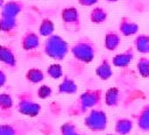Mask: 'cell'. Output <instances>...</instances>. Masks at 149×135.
<instances>
[{"label":"cell","mask_w":149,"mask_h":135,"mask_svg":"<svg viewBox=\"0 0 149 135\" xmlns=\"http://www.w3.org/2000/svg\"><path fill=\"white\" fill-rule=\"evenodd\" d=\"M102 92L98 88H87L84 91L78 99L69 107L68 113L71 116H78L87 113L90 109L98 106L101 101Z\"/></svg>","instance_id":"1"},{"label":"cell","mask_w":149,"mask_h":135,"mask_svg":"<svg viewBox=\"0 0 149 135\" xmlns=\"http://www.w3.org/2000/svg\"><path fill=\"white\" fill-rule=\"evenodd\" d=\"M70 48L68 42L59 35L52 34L50 36L47 37V40L44 41V47H43V51L44 54L55 61H63L65 58V56L68 55Z\"/></svg>","instance_id":"2"},{"label":"cell","mask_w":149,"mask_h":135,"mask_svg":"<svg viewBox=\"0 0 149 135\" xmlns=\"http://www.w3.org/2000/svg\"><path fill=\"white\" fill-rule=\"evenodd\" d=\"M70 51L78 62L87 64L94 59L98 49L95 43L91 38L81 37L70 48Z\"/></svg>","instance_id":"3"},{"label":"cell","mask_w":149,"mask_h":135,"mask_svg":"<svg viewBox=\"0 0 149 135\" xmlns=\"http://www.w3.org/2000/svg\"><path fill=\"white\" fill-rule=\"evenodd\" d=\"M41 105L35 101L34 95L31 92L24 91L17 94V101H16V111L26 116L35 118L41 112Z\"/></svg>","instance_id":"4"},{"label":"cell","mask_w":149,"mask_h":135,"mask_svg":"<svg viewBox=\"0 0 149 135\" xmlns=\"http://www.w3.org/2000/svg\"><path fill=\"white\" fill-rule=\"evenodd\" d=\"M85 126L93 133H101L107 127V115L101 108H92L84 119Z\"/></svg>","instance_id":"5"},{"label":"cell","mask_w":149,"mask_h":135,"mask_svg":"<svg viewBox=\"0 0 149 135\" xmlns=\"http://www.w3.org/2000/svg\"><path fill=\"white\" fill-rule=\"evenodd\" d=\"M61 17L64 26L68 29H72L74 31H79L80 29V17L79 12L76 7H66L61 12Z\"/></svg>","instance_id":"6"},{"label":"cell","mask_w":149,"mask_h":135,"mask_svg":"<svg viewBox=\"0 0 149 135\" xmlns=\"http://www.w3.org/2000/svg\"><path fill=\"white\" fill-rule=\"evenodd\" d=\"M31 129L28 122H9L0 125V135H26Z\"/></svg>","instance_id":"7"},{"label":"cell","mask_w":149,"mask_h":135,"mask_svg":"<svg viewBox=\"0 0 149 135\" xmlns=\"http://www.w3.org/2000/svg\"><path fill=\"white\" fill-rule=\"evenodd\" d=\"M23 2L19 1V0H10L6 3L2 5L1 7V16H6V17H14L16 19V16L23 10Z\"/></svg>","instance_id":"8"},{"label":"cell","mask_w":149,"mask_h":135,"mask_svg":"<svg viewBox=\"0 0 149 135\" xmlns=\"http://www.w3.org/2000/svg\"><path fill=\"white\" fill-rule=\"evenodd\" d=\"M139 31V24L128 16H122L119 22V34L122 36H132Z\"/></svg>","instance_id":"9"},{"label":"cell","mask_w":149,"mask_h":135,"mask_svg":"<svg viewBox=\"0 0 149 135\" xmlns=\"http://www.w3.org/2000/svg\"><path fill=\"white\" fill-rule=\"evenodd\" d=\"M134 56H135L134 49L132 47H129L123 52H120V54L115 55L112 58V64L116 68H127L130 64V62L133 61Z\"/></svg>","instance_id":"10"},{"label":"cell","mask_w":149,"mask_h":135,"mask_svg":"<svg viewBox=\"0 0 149 135\" xmlns=\"http://www.w3.org/2000/svg\"><path fill=\"white\" fill-rule=\"evenodd\" d=\"M40 45V37L33 30H27L21 37V47L26 51L34 50Z\"/></svg>","instance_id":"11"},{"label":"cell","mask_w":149,"mask_h":135,"mask_svg":"<svg viewBox=\"0 0 149 135\" xmlns=\"http://www.w3.org/2000/svg\"><path fill=\"white\" fill-rule=\"evenodd\" d=\"M133 118L140 130L149 132V105H144Z\"/></svg>","instance_id":"12"},{"label":"cell","mask_w":149,"mask_h":135,"mask_svg":"<svg viewBox=\"0 0 149 135\" xmlns=\"http://www.w3.org/2000/svg\"><path fill=\"white\" fill-rule=\"evenodd\" d=\"M58 93L59 94H74L78 91L77 83L70 77V76H64L61 84L58 85Z\"/></svg>","instance_id":"13"},{"label":"cell","mask_w":149,"mask_h":135,"mask_svg":"<svg viewBox=\"0 0 149 135\" xmlns=\"http://www.w3.org/2000/svg\"><path fill=\"white\" fill-rule=\"evenodd\" d=\"M14 106L13 98L9 93H0V115L7 118L12 115V109Z\"/></svg>","instance_id":"14"},{"label":"cell","mask_w":149,"mask_h":135,"mask_svg":"<svg viewBox=\"0 0 149 135\" xmlns=\"http://www.w3.org/2000/svg\"><path fill=\"white\" fill-rule=\"evenodd\" d=\"M0 62L9 68L16 66V57L14 51L6 45H0Z\"/></svg>","instance_id":"15"},{"label":"cell","mask_w":149,"mask_h":135,"mask_svg":"<svg viewBox=\"0 0 149 135\" xmlns=\"http://www.w3.org/2000/svg\"><path fill=\"white\" fill-rule=\"evenodd\" d=\"M95 74L101 79V80H108L113 76V70H112V64L107 58H104L100 64L95 68Z\"/></svg>","instance_id":"16"},{"label":"cell","mask_w":149,"mask_h":135,"mask_svg":"<svg viewBox=\"0 0 149 135\" xmlns=\"http://www.w3.org/2000/svg\"><path fill=\"white\" fill-rule=\"evenodd\" d=\"M133 121L128 118H120L115 121L114 132L116 135H128L133 129Z\"/></svg>","instance_id":"17"},{"label":"cell","mask_w":149,"mask_h":135,"mask_svg":"<svg viewBox=\"0 0 149 135\" xmlns=\"http://www.w3.org/2000/svg\"><path fill=\"white\" fill-rule=\"evenodd\" d=\"M120 42H121V36L118 31L109 30L106 33L104 44L108 51H114L115 49H118V47L120 45Z\"/></svg>","instance_id":"18"},{"label":"cell","mask_w":149,"mask_h":135,"mask_svg":"<svg viewBox=\"0 0 149 135\" xmlns=\"http://www.w3.org/2000/svg\"><path fill=\"white\" fill-rule=\"evenodd\" d=\"M121 93L118 87H111L105 92V104L108 107H116L120 104Z\"/></svg>","instance_id":"19"},{"label":"cell","mask_w":149,"mask_h":135,"mask_svg":"<svg viewBox=\"0 0 149 135\" xmlns=\"http://www.w3.org/2000/svg\"><path fill=\"white\" fill-rule=\"evenodd\" d=\"M107 10L101 7V6H97L94 7L91 13H90V21L92 23H95V24H100V23H104L106 20H107Z\"/></svg>","instance_id":"20"},{"label":"cell","mask_w":149,"mask_h":135,"mask_svg":"<svg viewBox=\"0 0 149 135\" xmlns=\"http://www.w3.org/2000/svg\"><path fill=\"white\" fill-rule=\"evenodd\" d=\"M134 47L141 54H149V35H137L134 40Z\"/></svg>","instance_id":"21"},{"label":"cell","mask_w":149,"mask_h":135,"mask_svg":"<svg viewBox=\"0 0 149 135\" xmlns=\"http://www.w3.org/2000/svg\"><path fill=\"white\" fill-rule=\"evenodd\" d=\"M24 77H26L27 81H29L31 84H38V83H42L44 80V72L41 69L31 68L26 72Z\"/></svg>","instance_id":"22"},{"label":"cell","mask_w":149,"mask_h":135,"mask_svg":"<svg viewBox=\"0 0 149 135\" xmlns=\"http://www.w3.org/2000/svg\"><path fill=\"white\" fill-rule=\"evenodd\" d=\"M54 30H55V24L54 22L48 19V17H44L41 23H40V27H38V34L41 36H44V37H48L50 35L54 34Z\"/></svg>","instance_id":"23"},{"label":"cell","mask_w":149,"mask_h":135,"mask_svg":"<svg viewBox=\"0 0 149 135\" xmlns=\"http://www.w3.org/2000/svg\"><path fill=\"white\" fill-rule=\"evenodd\" d=\"M17 27V21L14 17L0 16V31L1 33H10Z\"/></svg>","instance_id":"24"},{"label":"cell","mask_w":149,"mask_h":135,"mask_svg":"<svg viewBox=\"0 0 149 135\" xmlns=\"http://www.w3.org/2000/svg\"><path fill=\"white\" fill-rule=\"evenodd\" d=\"M136 69L142 78H149V58L144 56L140 57L136 63Z\"/></svg>","instance_id":"25"},{"label":"cell","mask_w":149,"mask_h":135,"mask_svg":"<svg viewBox=\"0 0 149 135\" xmlns=\"http://www.w3.org/2000/svg\"><path fill=\"white\" fill-rule=\"evenodd\" d=\"M59 130H61V135H80V130L78 126L72 121L64 122L61 126Z\"/></svg>","instance_id":"26"},{"label":"cell","mask_w":149,"mask_h":135,"mask_svg":"<svg viewBox=\"0 0 149 135\" xmlns=\"http://www.w3.org/2000/svg\"><path fill=\"white\" fill-rule=\"evenodd\" d=\"M47 74L52 78V79H59L63 77V69H62V65L58 64V63H54V64H50L48 68H47Z\"/></svg>","instance_id":"27"},{"label":"cell","mask_w":149,"mask_h":135,"mask_svg":"<svg viewBox=\"0 0 149 135\" xmlns=\"http://www.w3.org/2000/svg\"><path fill=\"white\" fill-rule=\"evenodd\" d=\"M51 94H52V90L48 85H41L37 90V97L40 99H47V98L51 97Z\"/></svg>","instance_id":"28"},{"label":"cell","mask_w":149,"mask_h":135,"mask_svg":"<svg viewBox=\"0 0 149 135\" xmlns=\"http://www.w3.org/2000/svg\"><path fill=\"white\" fill-rule=\"evenodd\" d=\"M78 2L81 5V6H86V7H90V6H93L98 2V0H78Z\"/></svg>","instance_id":"29"},{"label":"cell","mask_w":149,"mask_h":135,"mask_svg":"<svg viewBox=\"0 0 149 135\" xmlns=\"http://www.w3.org/2000/svg\"><path fill=\"white\" fill-rule=\"evenodd\" d=\"M6 83H7V76H6L5 71L0 69V87L5 86V85H6Z\"/></svg>","instance_id":"30"},{"label":"cell","mask_w":149,"mask_h":135,"mask_svg":"<svg viewBox=\"0 0 149 135\" xmlns=\"http://www.w3.org/2000/svg\"><path fill=\"white\" fill-rule=\"evenodd\" d=\"M2 5H3V1H2V0H0V8L2 7Z\"/></svg>","instance_id":"31"},{"label":"cell","mask_w":149,"mask_h":135,"mask_svg":"<svg viewBox=\"0 0 149 135\" xmlns=\"http://www.w3.org/2000/svg\"><path fill=\"white\" fill-rule=\"evenodd\" d=\"M107 1H109V2H115V1H118V0H107Z\"/></svg>","instance_id":"32"},{"label":"cell","mask_w":149,"mask_h":135,"mask_svg":"<svg viewBox=\"0 0 149 135\" xmlns=\"http://www.w3.org/2000/svg\"><path fill=\"white\" fill-rule=\"evenodd\" d=\"M106 135H116V134H106Z\"/></svg>","instance_id":"33"}]
</instances>
